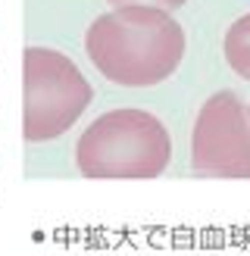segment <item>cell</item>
Returning a JSON list of instances; mask_svg holds the SVG:
<instances>
[{"instance_id": "6da1fadb", "label": "cell", "mask_w": 250, "mask_h": 256, "mask_svg": "<svg viewBox=\"0 0 250 256\" xmlns=\"http://www.w3.org/2000/svg\"><path fill=\"white\" fill-rule=\"evenodd\" d=\"M28 122L25 132L32 140H41L62 132L78 110L88 104V84L56 54H28Z\"/></svg>"}]
</instances>
